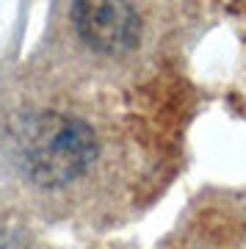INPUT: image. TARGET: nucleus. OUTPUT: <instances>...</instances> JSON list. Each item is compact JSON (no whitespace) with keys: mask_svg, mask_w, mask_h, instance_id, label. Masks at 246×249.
I'll use <instances>...</instances> for the list:
<instances>
[{"mask_svg":"<svg viewBox=\"0 0 246 249\" xmlns=\"http://www.w3.org/2000/svg\"><path fill=\"white\" fill-rule=\"evenodd\" d=\"M11 158L31 183L58 188L80 178L97 158V136L83 119L58 111H25L6 130Z\"/></svg>","mask_w":246,"mask_h":249,"instance_id":"nucleus-1","label":"nucleus"},{"mask_svg":"<svg viewBox=\"0 0 246 249\" xmlns=\"http://www.w3.org/2000/svg\"><path fill=\"white\" fill-rule=\"evenodd\" d=\"M72 22L97 53H127L141 39V17L130 3H75Z\"/></svg>","mask_w":246,"mask_h":249,"instance_id":"nucleus-2","label":"nucleus"},{"mask_svg":"<svg viewBox=\"0 0 246 249\" xmlns=\"http://www.w3.org/2000/svg\"><path fill=\"white\" fill-rule=\"evenodd\" d=\"M0 249H28V244L22 241V235L17 230L0 227Z\"/></svg>","mask_w":246,"mask_h":249,"instance_id":"nucleus-3","label":"nucleus"}]
</instances>
